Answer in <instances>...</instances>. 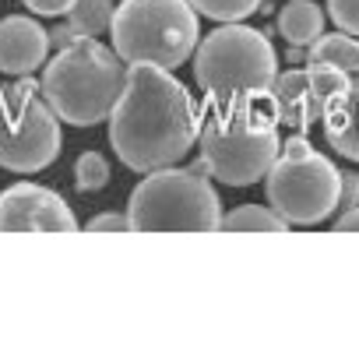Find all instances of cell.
<instances>
[{
	"label": "cell",
	"instance_id": "obj_14",
	"mask_svg": "<svg viewBox=\"0 0 359 352\" xmlns=\"http://www.w3.org/2000/svg\"><path fill=\"white\" fill-rule=\"evenodd\" d=\"M306 64H327V67H338L345 74H359V36H352V32L320 36L310 46Z\"/></svg>",
	"mask_w": 359,
	"mask_h": 352
},
{
	"label": "cell",
	"instance_id": "obj_22",
	"mask_svg": "<svg viewBox=\"0 0 359 352\" xmlns=\"http://www.w3.org/2000/svg\"><path fill=\"white\" fill-rule=\"evenodd\" d=\"M78 0H25V8L36 11V15H46V18H57V15H71V8Z\"/></svg>",
	"mask_w": 359,
	"mask_h": 352
},
{
	"label": "cell",
	"instance_id": "obj_4",
	"mask_svg": "<svg viewBox=\"0 0 359 352\" xmlns=\"http://www.w3.org/2000/svg\"><path fill=\"white\" fill-rule=\"evenodd\" d=\"M278 53L268 36L240 22H226L194 50V81L208 106H240L275 88Z\"/></svg>",
	"mask_w": 359,
	"mask_h": 352
},
{
	"label": "cell",
	"instance_id": "obj_19",
	"mask_svg": "<svg viewBox=\"0 0 359 352\" xmlns=\"http://www.w3.org/2000/svg\"><path fill=\"white\" fill-rule=\"evenodd\" d=\"M327 15L341 32L359 36V0H327Z\"/></svg>",
	"mask_w": 359,
	"mask_h": 352
},
{
	"label": "cell",
	"instance_id": "obj_13",
	"mask_svg": "<svg viewBox=\"0 0 359 352\" xmlns=\"http://www.w3.org/2000/svg\"><path fill=\"white\" fill-rule=\"evenodd\" d=\"M278 32L289 46H313L324 36V11L310 0H289L278 11Z\"/></svg>",
	"mask_w": 359,
	"mask_h": 352
},
{
	"label": "cell",
	"instance_id": "obj_2",
	"mask_svg": "<svg viewBox=\"0 0 359 352\" xmlns=\"http://www.w3.org/2000/svg\"><path fill=\"white\" fill-rule=\"evenodd\" d=\"M278 102L271 92L240 102V106H208L201 120V155L212 165V176L226 187H250L264 180L275 158L282 155L278 141Z\"/></svg>",
	"mask_w": 359,
	"mask_h": 352
},
{
	"label": "cell",
	"instance_id": "obj_5",
	"mask_svg": "<svg viewBox=\"0 0 359 352\" xmlns=\"http://www.w3.org/2000/svg\"><path fill=\"white\" fill-rule=\"evenodd\" d=\"M109 36L127 64H158L172 71L198 50L201 22L191 0H123Z\"/></svg>",
	"mask_w": 359,
	"mask_h": 352
},
{
	"label": "cell",
	"instance_id": "obj_3",
	"mask_svg": "<svg viewBox=\"0 0 359 352\" xmlns=\"http://www.w3.org/2000/svg\"><path fill=\"white\" fill-rule=\"evenodd\" d=\"M127 60L116 50H106L99 39L81 36L43 67V95L64 123L92 127L102 123L127 85Z\"/></svg>",
	"mask_w": 359,
	"mask_h": 352
},
{
	"label": "cell",
	"instance_id": "obj_6",
	"mask_svg": "<svg viewBox=\"0 0 359 352\" xmlns=\"http://www.w3.org/2000/svg\"><path fill=\"white\" fill-rule=\"evenodd\" d=\"M134 233H215L222 229V205L208 176L191 169H155L127 201Z\"/></svg>",
	"mask_w": 359,
	"mask_h": 352
},
{
	"label": "cell",
	"instance_id": "obj_15",
	"mask_svg": "<svg viewBox=\"0 0 359 352\" xmlns=\"http://www.w3.org/2000/svg\"><path fill=\"white\" fill-rule=\"evenodd\" d=\"M226 233H285L289 222L275 212V208H261V205H240L222 219Z\"/></svg>",
	"mask_w": 359,
	"mask_h": 352
},
{
	"label": "cell",
	"instance_id": "obj_24",
	"mask_svg": "<svg viewBox=\"0 0 359 352\" xmlns=\"http://www.w3.org/2000/svg\"><path fill=\"white\" fill-rule=\"evenodd\" d=\"M331 229H334V233H359V205L348 208V212H341V219H338Z\"/></svg>",
	"mask_w": 359,
	"mask_h": 352
},
{
	"label": "cell",
	"instance_id": "obj_23",
	"mask_svg": "<svg viewBox=\"0 0 359 352\" xmlns=\"http://www.w3.org/2000/svg\"><path fill=\"white\" fill-rule=\"evenodd\" d=\"M74 39H81V36L74 32L71 22H67V25H57V29L50 32V46H53V50H64V46H71Z\"/></svg>",
	"mask_w": 359,
	"mask_h": 352
},
{
	"label": "cell",
	"instance_id": "obj_8",
	"mask_svg": "<svg viewBox=\"0 0 359 352\" xmlns=\"http://www.w3.org/2000/svg\"><path fill=\"white\" fill-rule=\"evenodd\" d=\"M60 116L43 95V81L22 74L0 85V169L39 172L60 155Z\"/></svg>",
	"mask_w": 359,
	"mask_h": 352
},
{
	"label": "cell",
	"instance_id": "obj_12",
	"mask_svg": "<svg viewBox=\"0 0 359 352\" xmlns=\"http://www.w3.org/2000/svg\"><path fill=\"white\" fill-rule=\"evenodd\" d=\"M320 123H324L331 148L341 158L359 162V74H355V81H348V88L338 99L327 102Z\"/></svg>",
	"mask_w": 359,
	"mask_h": 352
},
{
	"label": "cell",
	"instance_id": "obj_17",
	"mask_svg": "<svg viewBox=\"0 0 359 352\" xmlns=\"http://www.w3.org/2000/svg\"><path fill=\"white\" fill-rule=\"evenodd\" d=\"M109 184V162L99 151H81L74 162V187L81 194H95Z\"/></svg>",
	"mask_w": 359,
	"mask_h": 352
},
{
	"label": "cell",
	"instance_id": "obj_18",
	"mask_svg": "<svg viewBox=\"0 0 359 352\" xmlns=\"http://www.w3.org/2000/svg\"><path fill=\"white\" fill-rule=\"evenodd\" d=\"M191 4L212 22H243L261 11V0H191Z\"/></svg>",
	"mask_w": 359,
	"mask_h": 352
},
{
	"label": "cell",
	"instance_id": "obj_10",
	"mask_svg": "<svg viewBox=\"0 0 359 352\" xmlns=\"http://www.w3.org/2000/svg\"><path fill=\"white\" fill-rule=\"evenodd\" d=\"M50 53V32L22 15H11L0 22V74H32L43 67Z\"/></svg>",
	"mask_w": 359,
	"mask_h": 352
},
{
	"label": "cell",
	"instance_id": "obj_21",
	"mask_svg": "<svg viewBox=\"0 0 359 352\" xmlns=\"http://www.w3.org/2000/svg\"><path fill=\"white\" fill-rule=\"evenodd\" d=\"M355 205H359V169H345L341 172V201H338V208L348 212Z\"/></svg>",
	"mask_w": 359,
	"mask_h": 352
},
{
	"label": "cell",
	"instance_id": "obj_16",
	"mask_svg": "<svg viewBox=\"0 0 359 352\" xmlns=\"http://www.w3.org/2000/svg\"><path fill=\"white\" fill-rule=\"evenodd\" d=\"M113 18H116L113 0H78V4L71 8V25H74L78 36L99 39L102 32L113 29Z\"/></svg>",
	"mask_w": 359,
	"mask_h": 352
},
{
	"label": "cell",
	"instance_id": "obj_1",
	"mask_svg": "<svg viewBox=\"0 0 359 352\" xmlns=\"http://www.w3.org/2000/svg\"><path fill=\"white\" fill-rule=\"evenodd\" d=\"M205 106L191 95L184 81H176L169 67L130 64L127 85L109 113V141L123 165L134 172L169 169L191 151L201 137Z\"/></svg>",
	"mask_w": 359,
	"mask_h": 352
},
{
	"label": "cell",
	"instance_id": "obj_20",
	"mask_svg": "<svg viewBox=\"0 0 359 352\" xmlns=\"http://www.w3.org/2000/svg\"><path fill=\"white\" fill-rule=\"evenodd\" d=\"M85 229H88V233H127V229H134V226H130V215L106 212V215L88 219V226H85Z\"/></svg>",
	"mask_w": 359,
	"mask_h": 352
},
{
	"label": "cell",
	"instance_id": "obj_7",
	"mask_svg": "<svg viewBox=\"0 0 359 352\" xmlns=\"http://www.w3.org/2000/svg\"><path fill=\"white\" fill-rule=\"evenodd\" d=\"M264 198L289 226H317L338 212L341 169L313 151L303 134H292L264 176Z\"/></svg>",
	"mask_w": 359,
	"mask_h": 352
},
{
	"label": "cell",
	"instance_id": "obj_9",
	"mask_svg": "<svg viewBox=\"0 0 359 352\" xmlns=\"http://www.w3.org/2000/svg\"><path fill=\"white\" fill-rule=\"evenodd\" d=\"M67 201L39 184H15L0 194V233H74Z\"/></svg>",
	"mask_w": 359,
	"mask_h": 352
},
{
	"label": "cell",
	"instance_id": "obj_11",
	"mask_svg": "<svg viewBox=\"0 0 359 352\" xmlns=\"http://www.w3.org/2000/svg\"><path fill=\"white\" fill-rule=\"evenodd\" d=\"M271 95H275V102H278L282 123L292 127V130H310L317 120H324V102H320V95L313 92L306 67H303V71L296 67V71L278 74Z\"/></svg>",
	"mask_w": 359,
	"mask_h": 352
}]
</instances>
